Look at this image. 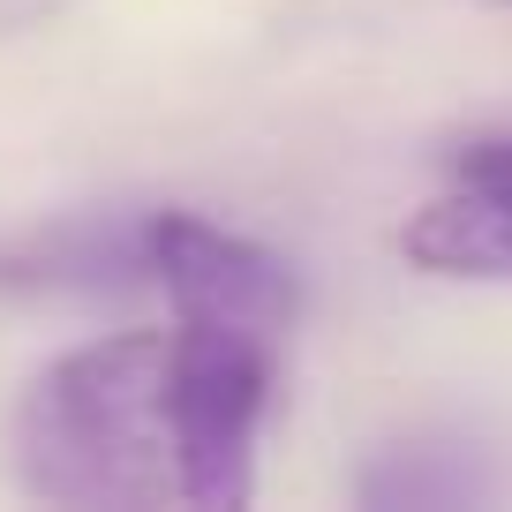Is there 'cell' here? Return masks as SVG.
<instances>
[{"instance_id":"1","label":"cell","mask_w":512,"mask_h":512,"mask_svg":"<svg viewBox=\"0 0 512 512\" xmlns=\"http://www.w3.org/2000/svg\"><path fill=\"white\" fill-rule=\"evenodd\" d=\"M8 467L38 505L144 512L181 505L174 407H166V332H98L61 347L8 415Z\"/></svg>"},{"instance_id":"2","label":"cell","mask_w":512,"mask_h":512,"mask_svg":"<svg viewBox=\"0 0 512 512\" xmlns=\"http://www.w3.org/2000/svg\"><path fill=\"white\" fill-rule=\"evenodd\" d=\"M287 339L249 324H166V407H174L181 505L241 512L256 497V445L279 400Z\"/></svg>"},{"instance_id":"3","label":"cell","mask_w":512,"mask_h":512,"mask_svg":"<svg viewBox=\"0 0 512 512\" xmlns=\"http://www.w3.org/2000/svg\"><path fill=\"white\" fill-rule=\"evenodd\" d=\"M144 256H151V287L189 324H249V332H279V339L302 324V272L256 234H234L204 211L181 204L144 211Z\"/></svg>"},{"instance_id":"4","label":"cell","mask_w":512,"mask_h":512,"mask_svg":"<svg viewBox=\"0 0 512 512\" xmlns=\"http://www.w3.org/2000/svg\"><path fill=\"white\" fill-rule=\"evenodd\" d=\"M400 256L422 279L452 287H512V189L452 174L430 204L400 219Z\"/></svg>"},{"instance_id":"5","label":"cell","mask_w":512,"mask_h":512,"mask_svg":"<svg viewBox=\"0 0 512 512\" xmlns=\"http://www.w3.org/2000/svg\"><path fill=\"white\" fill-rule=\"evenodd\" d=\"M452 174L512 189V136H475V144H460V151H452Z\"/></svg>"},{"instance_id":"6","label":"cell","mask_w":512,"mask_h":512,"mask_svg":"<svg viewBox=\"0 0 512 512\" xmlns=\"http://www.w3.org/2000/svg\"><path fill=\"white\" fill-rule=\"evenodd\" d=\"M482 8H512V0H482Z\"/></svg>"}]
</instances>
